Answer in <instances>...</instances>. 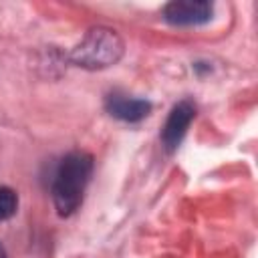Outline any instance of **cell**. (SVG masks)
I'll return each mask as SVG.
<instances>
[{"label":"cell","instance_id":"cell-1","mask_svg":"<svg viewBox=\"0 0 258 258\" xmlns=\"http://www.w3.org/2000/svg\"><path fill=\"white\" fill-rule=\"evenodd\" d=\"M91 173L93 157L85 151H71L58 161L50 183V194L58 216L67 218L81 208Z\"/></svg>","mask_w":258,"mask_h":258},{"label":"cell","instance_id":"cell-2","mask_svg":"<svg viewBox=\"0 0 258 258\" xmlns=\"http://www.w3.org/2000/svg\"><path fill=\"white\" fill-rule=\"evenodd\" d=\"M123 52L125 44L121 36L113 28L97 26L91 28L81 38V42L75 44L71 50V62L87 71H101L119 62Z\"/></svg>","mask_w":258,"mask_h":258},{"label":"cell","instance_id":"cell-3","mask_svg":"<svg viewBox=\"0 0 258 258\" xmlns=\"http://www.w3.org/2000/svg\"><path fill=\"white\" fill-rule=\"evenodd\" d=\"M194 117H196V107L187 99L179 101L177 105L171 107V111H169V115L161 127V143H163V149L167 153H173L179 147V143L185 137Z\"/></svg>","mask_w":258,"mask_h":258},{"label":"cell","instance_id":"cell-4","mask_svg":"<svg viewBox=\"0 0 258 258\" xmlns=\"http://www.w3.org/2000/svg\"><path fill=\"white\" fill-rule=\"evenodd\" d=\"M214 6L206 0H173L163 8V20L173 26H198L212 18Z\"/></svg>","mask_w":258,"mask_h":258},{"label":"cell","instance_id":"cell-5","mask_svg":"<svg viewBox=\"0 0 258 258\" xmlns=\"http://www.w3.org/2000/svg\"><path fill=\"white\" fill-rule=\"evenodd\" d=\"M105 109L111 117L125 121V123H137L141 119H145L151 111V103L139 97H131L119 91H113L107 95L105 99Z\"/></svg>","mask_w":258,"mask_h":258},{"label":"cell","instance_id":"cell-6","mask_svg":"<svg viewBox=\"0 0 258 258\" xmlns=\"http://www.w3.org/2000/svg\"><path fill=\"white\" fill-rule=\"evenodd\" d=\"M18 210V196L12 187L0 185V222L10 220Z\"/></svg>","mask_w":258,"mask_h":258},{"label":"cell","instance_id":"cell-7","mask_svg":"<svg viewBox=\"0 0 258 258\" xmlns=\"http://www.w3.org/2000/svg\"><path fill=\"white\" fill-rule=\"evenodd\" d=\"M0 258H8V256H6V250H4L2 244H0Z\"/></svg>","mask_w":258,"mask_h":258}]
</instances>
